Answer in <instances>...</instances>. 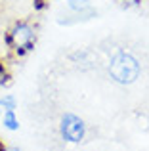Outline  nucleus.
<instances>
[{
	"label": "nucleus",
	"mask_w": 149,
	"mask_h": 151,
	"mask_svg": "<svg viewBox=\"0 0 149 151\" xmlns=\"http://www.w3.org/2000/svg\"><path fill=\"white\" fill-rule=\"evenodd\" d=\"M61 136L71 144H78L84 138V122L74 115H65L61 121Z\"/></svg>",
	"instance_id": "nucleus-1"
},
{
	"label": "nucleus",
	"mask_w": 149,
	"mask_h": 151,
	"mask_svg": "<svg viewBox=\"0 0 149 151\" xmlns=\"http://www.w3.org/2000/svg\"><path fill=\"white\" fill-rule=\"evenodd\" d=\"M4 126L10 128V130H17L19 128V122H17V119H15V115H14V111H11V109L4 115Z\"/></svg>",
	"instance_id": "nucleus-2"
},
{
	"label": "nucleus",
	"mask_w": 149,
	"mask_h": 151,
	"mask_svg": "<svg viewBox=\"0 0 149 151\" xmlns=\"http://www.w3.org/2000/svg\"><path fill=\"white\" fill-rule=\"evenodd\" d=\"M0 103H2V105H6V107H14V100H11V98H0Z\"/></svg>",
	"instance_id": "nucleus-3"
},
{
	"label": "nucleus",
	"mask_w": 149,
	"mask_h": 151,
	"mask_svg": "<svg viewBox=\"0 0 149 151\" xmlns=\"http://www.w3.org/2000/svg\"><path fill=\"white\" fill-rule=\"evenodd\" d=\"M8 151H21V149H17V147H10Z\"/></svg>",
	"instance_id": "nucleus-4"
}]
</instances>
